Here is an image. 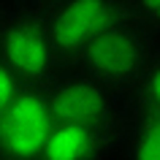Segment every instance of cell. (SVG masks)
Instances as JSON below:
<instances>
[{
    "mask_svg": "<svg viewBox=\"0 0 160 160\" xmlns=\"http://www.w3.org/2000/svg\"><path fill=\"white\" fill-rule=\"evenodd\" d=\"M0 57L22 84H43L54 79L62 54L49 33L46 17L35 11H14L0 19Z\"/></svg>",
    "mask_w": 160,
    "mask_h": 160,
    "instance_id": "obj_1",
    "label": "cell"
},
{
    "mask_svg": "<svg viewBox=\"0 0 160 160\" xmlns=\"http://www.w3.org/2000/svg\"><path fill=\"white\" fill-rule=\"evenodd\" d=\"M125 22H130L128 0H52L46 14L49 33L62 57H79L95 38Z\"/></svg>",
    "mask_w": 160,
    "mask_h": 160,
    "instance_id": "obj_2",
    "label": "cell"
},
{
    "mask_svg": "<svg viewBox=\"0 0 160 160\" xmlns=\"http://www.w3.org/2000/svg\"><path fill=\"white\" fill-rule=\"evenodd\" d=\"M54 125L49 90L22 84L11 103L0 111V155L14 160H38Z\"/></svg>",
    "mask_w": 160,
    "mask_h": 160,
    "instance_id": "obj_3",
    "label": "cell"
},
{
    "mask_svg": "<svg viewBox=\"0 0 160 160\" xmlns=\"http://www.w3.org/2000/svg\"><path fill=\"white\" fill-rule=\"evenodd\" d=\"M149 60L152 54H149L147 35H144L141 27H133L130 22L103 33L79 54L84 73L109 87H122V84H130V82H138V76Z\"/></svg>",
    "mask_w": 160,
    "mask_h": 160,
    "instance_id": "obj_4",
    "label": "cell"
},
{
    "mask_svg": "<svg viewBox=\"0 0 160 160\" xmlns=\"http://www.w3.org/2000/svg\"><path fill=\"white\" fill-rule=\"evenodd\" d=\"M49 106L54 122H82V125L109 128L117 114V92L92 76H73L49 90Z\"/></svg>",
    "mask_w": 160,
    "mask_h": 160,
    "instance_id": "obj_5",
    "label": "cell"
},
{
    "mask_svg": "<svg viewBox=\"0 0 160 160\" xmlns=\"http://www.w3.org/2000/svg\"><path fill=\"white\" fill-rule=\"evenodd\" d=\"M106 128L82 122H54L38 160H98L106 149Z\"/></svg>",
    "mask_w": 160,
    "mask_h": 160,
    "instance_id": "obj_6",
    "label": "cell"
},
{
    "mask_svg": "<svg viewBox=\"0 0 160 160\" xmlns=\"http://www.w3.org/2000/svg\"><path fill=\"white\" fill-rule=\"evenodd\" d=\"M128 160H160V117H147L133 128L128 141Z\"/></svg>",
    "mask_w": 160,
    "mask_h": 160,
    "instance_id": "obj_7",
    "label": "cell"
},
{
    "mask_svg": "<svg viewBox=\"0 0 160 160\" xmlns=\"http://www.w3.org/2000/svg\"><path fill=\"white\" fill-rule=\"evenodd\" d=\"M138 90H141V101L147 114H158L160 117V57H152L147 68L138 76Z\"/></svg>",
    "mask_w": 160,
    "mask_h": 160,
    "instance_id": "obj_8",
    "label": "cell"
},
{
    "mask_svg": "<svg viewBox=\"0 0 160 160\" xmlns=\"http://www.w3.org/2000/svg\"><path fill=\"white\" fill-rule=\"evenodd\" d=\"M130 17H136L152 33H160V0H128Z\"/></svg>",
    "mask_w": 160,
    "mask_h": 160,
    "instance_id": "obj_9",
    "label": "cell"
},
{
    "mask_svg": "<svg viewBox=\"0 0 160 160\" xmlns=\"http://www.w3.org/2000/svg\"><path fill=\"white\" fill-rule=\"evenodd\" d=\"M19 87H22V82L11 73V68L3 62V57H0V111L11 103V98L19 92Z\"/></svg>",
    "mask_w": 160,
    "mask_h": 160,
    "instance_id": "obj_10",
    "label": "cell"
},
{
    "mask_svg": "<svg viewBox=\"0 0 160 160\" xmlns=\"http://www.w3.org/2000/svg\"><path fill=\"white\" fill-rule=\"evenodd\" d=\"M0 160H14V158H6V155H0Z\"/></svg>",
    "mask_w": 160,
    "mask_h": 160,
    "instance_id": "obj_11",
    "label": "cell"
},
{
    "mask_svg": "<svg viewBox=\"0 0 160 160\" xmlns=\"http://www.w3.org/2000/svg\"><path fill=\"white\" fill-rule=\"evenodd\" d=\"M0 19H3V14H0Z\"/></svg>",
    "mask_w": 160,
    "mask_h": 160,
    "instance_id": "obj_12",
    "label": "cell"
}]
</instances>
